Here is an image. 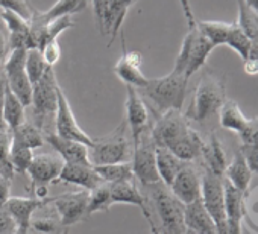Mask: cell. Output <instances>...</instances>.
Here are the masks:
<instances>
[{
  "mask_svg": "<svg viewBox=\"0 0 258 234\" xmlns=\"http://www.w3.org/2000/svg\"><path fill=\"white\" fill-rule=\"evenodd\" d=\"M137 0H106V14H105V25H103V37L109 35L111 46L118 35L121 25L124 22V17Z\"/></svg>",
  "mask_w": 258,
  "mask_h": 234,
  "instance_id": "23",
  "label": "cell"
},
{
  "mask_svg": "<svg viewBox=\"0 0 258 234\" xmlns=\"http://www.w3.org/2000/svg\"><path fill=\"white\" fill-rule=\"evenodd\" d=\"M126 125L131 134L133 143H139V140L151 133V111L146 105V100L140 96L137 88L126 85Z\"/></svg>",
  "mask_w": 258,
  "mask_h": 234,
  "instance_id": "11",
  "label": "cell"
},
{
  "mask_svg": "<svg viewBox=\"0 0 258 234\" xmlns=\"http://www.w3.org/2000/svg\"><path fill=\"white\" fill-rule=\"evenodd\" d=\"M123 41V55L114 66V73L118 76L120 81H123L126 85H131L134 88H143L146 87L149 78H146L142 72V63L143 56L139 50H126L124 49V38Z\"/></svg>",
  "mask_w": 258,
  "mask_h": 234,
  "instance_id": "16",
  "label": "cell"
},
{
  "mask_svg": "<svg viewBox=\"0 0 258 234\" xmlns=\"http://www.w3.org/2000/svg\"><path fill=\"white\" fill-rule=\"evenodd\" d=\"M43 60L46 61V64L49 67H53L62 56V49L58 43V40H50L46 44H43V47L40 49Z\"/></svg>",
  "mask_w": 258,
  "mask_h": 234,
  "instance_id": "41",
  "label": "cell"
},
{
  "mask_svg": "<svg viewBox=\"0 0 258 234\" xmlns=\"http://www.w3.org/2000/svg\"><path fill=\"white\" fill-rule=\"evenodd\" d=\"M244 4L258 14V0H244Z\"/></svg>",
  "mask_w": 258,
  "mask_h": 234,
  "instance_id": "50",
  "label": "cell"
},
{
  "mask_svg": "<svg viewBox=\"0 0 258 234\" xmlns=\"http://www.w3.org/2000/svg\"><path fill=\"white\" fill-rule=\"evenodd\" d=\"M185 164H187L185 161L178 158L169 149L157 148V169H158L160 180H161V183L166 187H170V184L173 183L175 177L181 172V169Z\"/></svg>",
  "mask_w": 258,
  "mask_h": 234,
  "instance_id": "26",
  "label": "cell"
},
{
  "mask_svg": "<svg viewBox=\"0 0 258 234\" xmlns=\"http://www.w3.org/2000/svg\"><path fill=\"white\" fill-rule=\"evenodd\" d=\"M11 134V142L20 146H25L28 149H38L41 148L46 140H44V134L41 130H38L34 124L31 122H25L22 124L19 128H16L14 131L10 133Z\"/></svg>",
  "mask_w": 258,
  "mask_h": 234,
  "instance_id": "29",
  "label": "cell"
},
{
  "mask_svg": "<svg viewBox=\"0 0 258 234\" xmlns=\"http://www.w3.org/2000/svg\"><path fill=\"white\" fill-rule=\"evenodd\" d=\"M0 8L4 11H11L25 20H31L35 11V8H32L28 0H0Z\"/></svg>",
  "mask_w": 258,
  "mask_h": 234,
  "instance_id": "40",
  "label": "cell"
},
{
  "mask_svg": "<svg viewBox=\"0 0 258 234\" xmlns=\"http://www.w3.org/2000/svg\"><path fill=\"white\" fill-rule=\"evenodd\" d=\"M201 201L210 216L213 217L217 234H226V210H225V189L223 178L208 170L202 173V195Z\"/></svg>",
  "mask_w": 258,
  "mask_h": 234,
  "instance_id": "9",
  "label": "cell"
},
{
  "mask_svg": "<svg viewBox=\"0 0 258 234\" xmlns=\"http://www.w3.org/2000/svg\"><path fill=\"white\" fill-rule=\"evenodd\" d=\"M58 88L56 75L53 67H49L44 76L34 84L32 90V108H34V125L44 131L49 117H55L58 105Z\"/></svg>",
  "mask_w": 258,
  "mask_h": 234,
  "instance_id": "7",
  "label": "cell"
},
{
  "mask_svg": "<svg viewBox=\"0 0 258 234\" xmlns=\"http://www.w3.org/2000/svg\"><path fill=\"white\" fill-rule=\"evenodd\" d=\"M184 223L187 231L195 234H217L216 223L201 199L184 205Z\"/></svg>",
  "mask_w": 258,
  "mask_h": 234,
  "instance_id": "22",
  "label": "cell"
},
{
  "mask_svg": "<svg viewBox=\"0 0 258 234\" xmlns=\"http://www.w3.org/2000/svg\"><path fill=\"white\" fill-rule=\"evenodd\" d=\"M223 178L229 184H232L237 190H240L241 193H244L249 189V184L252 180V170L249 169V166L240 151H237L232 157V161L229 164H226Z\"/></svg>",
  "mask_w": 258,
  "mask_h": 234,
  "instance_id": "25",
  "label": "cell"
},
{
  "mask_svg": "<svg viewBox=\"0 0 258 234\" xmlns=\"http://www.w3.org/2000/svg\"><path fill=\"white\" fill-rule=\"evenodd\" d=\"M225 189V210H226V234H241V223L244 216L243 195L232 184L223 178Z\"/></svg>",
  "mask_w": 258,
  "mask_h": 234,
  "instance_id": "19",
  "label": "cell"
},
{
  "mask_svg": "<svg viewBox=\"0 0 258 234\" xmlns=\"http://www.w3.org/2000/svg\"><path fill=\"white\" fill-rule=\"evenodd\" d=\"M131 166L134 178H137L142 186L151 187L161 183L157 169V146L154 145L149 133L145 134L139 140V143L134 145Z\"/></svg>",
  "mask_w": 258,
  "mask_h": 234,
  "instance_id": "10",
  "label": "cell"
},
{
  "mask_svg": "<svg viewBox=\"0 0 258 234\" xmlns=\"http://www.w3.org/2000/svg\"><path fill=\"white\" fill-rule=\"evenodd\" d=\"M187 87L188 79L184 75L172 70L166 76L149 79L146 87L137 88V91L145 100L148 99L155 112L161 115L170 109H182L187 96Z\"/></svg>",
  "mask_w": 258,
  "mask_h": 234,
  "instance_id": "2",
  "label": "cell"
},
{
  "mask_svg": "<svg viewBox=\"0 0 258 234\" xmlns=\"http://www.w3.org/2000/svg\"><path fill=\"white\" fill-rule=\"evenodd\" d=\"M11 198V180L0 175V208L5 207L7 201Z\"/></svg>",
  "mask_w": 258,
  "mask_h": 234,
  "instance_id": "45",
  "label": "cell"
},
{
  "mask_svg": "<svg viewBox=\"0 0 258 234\" xmlns=\"http://www.w3.org/2000/svg\"><path fill=\"white\" fill-rule=\"evenodd\" d=\"M31 229L37 234H66L58 217H40L32 219Z\"/></svg>",
  "mask_w": 258,
  "mask_h": 234,
  "instance_id": "39",
  "label": "cell"
},
{
  "mask_svg": "<svg viewBox=\"0 0 258 234\" xmlns=\"http://www.w3.org/2000/svg\"><path fill=\"white\" fill-rule=\"evenodd\" d=\"M149 134L157 148L169 149L185 163H191L202 155L204 139L190 127L182 111L170 109L158 115Z\"/></svg>",
  "mask_w": 258,
  "mask_h": 234,
  "instance_id": "1",
  "label": "cell"
},
{
  "mask_svg": "<svg viewBox=\"0 0 258 234\" xmlns=\"http://www.w3.org/2000/svg\"><path fill=\"white\" fill-rule=\"evenodd\" d=\"M34 155L35 154L32 149L16 145L10 139V161L16 173H26L34 160Z\"/></svg>",
  "mask_w": 258,
  "mask_h": 234,
  "instance_id": "35",
  "label": "cell"
},
{
  "mask_svg": "<svg viewBox=\"0 0 258 234\" xmlns=\"http://www.w3.org/2000/svg\"><path fill=\"white\" fill-rule=\"evenodd\" d=\"M64 164V160L56 152L34 155V160L26 172L31 178V187L50 186L52 183H56Z\"/></svg>",
  "mask_w": 258,
  "mask_h": 234,
  "instance_id": "15",
  "label": "cell"
},
{
  "mask_svg": "<svg viewBox=\"0 0 258 234\" xmlns=\"http://www.w3.org/2000/svg\"><path fill=\"white\" fill-rule=\"evenodd\" d=\"M237 26L252 43L258 41V14L244 4V0H238Z\"/></svg>",
  "mask_w": 258,
  "mask_h": 234,
  "instance_id": "31",
  "label": "cell"
},
{
  "mask_svg": "<svg viewBox=\"0 0 258 234\" xmlns=\"http://www.w3.org/2000/svg\"><path fill=\"white\" fill-rule=\"evenodd\" d=\"M17 231V225L5 207L0 208V234H13Z\"/></svg>",
  "mask_w": 258,
  "mask_h": 234,
  "instance_id": "44",
  "label": "cell"
},
{
  "mask_svg": "<svg viewBox=\"0 0 258 234\" xmlns=\"http://www.w3.org/2000/svg\"><path fill=\"white\" fill-rule=\"evenodd\" d=\"M50 202H52V198L37 199L32 196H11L7 201L5 208L14 219L17 228L31 231V222L34 219V213Z\"/></svg>",
  "mask_w": 258,
  "mask_h": 234,
  "instance_id": "17",
  "label": "cell"
},
{
  "mask_svg": "<svg viewBox=\"0 0 258 234\" xmlns=\"http://www.w3.org/2000/svg\"><path fill=\"white\" fill-rule=\"evenodd\" d=\"M58 181L82 187V190H88V192H91L93 189H96L103 183L93 164H72V163L64 164Z\"/></svg>",
  "mask_w": 258,
  "mask_h": 234,
  "instance_id": "20",
  "label": "cell"
},
{
  "mask_svg": "<svg viewBox=\"0 0 258 234\" xmlns=\"http://www.w3.org/2000/svg\"><path fill=\"white\" fill-rule=\"evenodd\" d=\"M201 158L204 160L205 170L222 177L226 169V158L223 152V146L219 140V137L213 133L210 134L208 140H204V148H202V155Z\"/></svg>",
  "mask_w": 258,
  "mask_h": 234,
  "instance_id": "24",
  "label": "cell"
},
{
  "mask_svg": "<svg viewBox=\"0 0 258 234\" xmlns=\"http://www.w3.org/2000/svg\"><path fill=\"white\" fill-rule=\"evenodd\" d=\"M25 67H26V73H28V78H29L32 85L37 84L49 69V66L46 64V61L41 56L40 49H29L26 52V64H25Z\"/></svg>",
  "mask_w": 258,
  "mask_h": 234,
  "instance_id": "36",
  "label": "cell"
},
{
  "mask_svg": "<svg viewBox=\"0 0 258 234\" xmlns=\"http://www.w3.org/2000/svg\"><path fill=\"white\" fill-rule=\"evenodd\" d=\"M185 234H195V232H191V231H187Z\"/></svg>",
  "mask_w": 258,
  "mask_h": 234,
  "instance_id": "53",
  "label": "cell"
},
{
  "mask_svg": "<svg viewBox=\"0 0 258 234\" xmlns=\"http://www.w3.org/2000/svg\"><path fill=\"white\" fill-rule=\"evenodd\" d=\"M238 151L244 157L249 169L252 173H258V146H249V145H240Z\"/></svg>",
  "mask_w": 258,
  "mask_h": 234,
  "instance_id": "43",
  "label": "cell"
},
{
  "mask_svg": "<svg viewBox=\"0 0 258 234\" xmlns=\"http://www.w3.org/2000/svg\"><path fill=\"white\" fill-rule=\"evenodd\" d=\"M133 151L131 134L123 121L111 134L93 139V145L88 148V160L93 166L129 163L133 158Z\"/></svg>",
  "mask_w": 258,
  "mask_h": 234,
  "instance_id": "4",
  "label": "cell"
},
{
  "mask_svg": "<svg viewBox=\"0 0 258 234\" xmlns=\"http://www.w3.org/2000/svg\"><path fill=\"white\" fill-rule=\"evenodd\" d=\"M29 234H37V232H29Z\"/></svg>",
  "mask_w": 258,
  "mask_h": 234,
  "instance_id": "54",
  "label": "cell"
},
{
  "mask_svg": "<svg viewBox=\"0 0 258 234\" xmlns=\"http://www.w3.org/2000/svg\"><path fill=\"white\" fill-rule=\"evenodd\" d=\"M7 78H5V73L0 70V106L4 103V97H5V91H7Z\"/></svg>",
  "mask_w": 258,
  "mask_h": 234,
  "instance_id": "49",
  "label": "cell"
},
{
  "mask_svg": "<svg viewBox=\"0 0 258 234\" xmlns=\"http://www.w3.org/2000/svg\"><path fill=\"white\" fill-rule=\"evenodd\" d=\"M55 134L67 139V140H75L79 143H84L85 146L91 148L93 145V137H90L78 124L76 117L72 111V106L69 103V99L66 93L62 91L61 85L58 88V105H56V112H55Z\"/></svg>",
  "mask_w": 258,
  "mask_h": 234,
  "instance_id": "12",
  "label": "cell"
},
{
  "mask_svg": "<svg viewBox=\"0 0 258 234\" xmlns=\"http://www.w3.org/2000/svg\"><path fill=\"white\" fill-rule=\"evenodd\" d=\"M2 115H4V121H5L10 133L26 122L23 103L16 97V94L8 87H7L4 103H2Z\"/></svg>",
  "mask_w": 258,
  "mask_h": 234,
  "instance_id": "28",
  "label": "cell"
},
{
  "mask_svg": "<svg viewBox=\"0 0 258 234\" xmlns=\"http://www.w3.org/2000/svg\"><path fill=\"white\" fill-rule=\"evenodd\" d=\"M151 229H152V234H158V229H157L155 223H151Z\"/></svg>",
  "mask_w": 258,
  "mask_h": 234,
  "instance_id": "52",
  "label": "cell"
},
{
  "mask_svg": "<svg viewBox=\"0 0 258 234\" xmlns=\"http://www.w3.org/2000/svg\"><path fill=\"white\" fill-rule=\"evenodd\" d=\"M169 190L181 204L188 205V204L201 199L202 175L198 172V169L191 163H187L181 169V172L175 177Z\"/></svg>",
  "mask_w": 258,
  "mask_h": 234,
  "instance_id": "14",
  "label": "cell"
},
{
  "mask_svg": "<svg viewBox=\"0 0 258 234\" xmlns=\"http://www.w3.org/2000/svg\"><path fill=\"white\" fill-rule=\"evenodd\" d=\"M88 195H90L88 190H79V192H69L61 196L52 198V202L58 213V219L64 229L70 228L72 225L87 217Z\"/></svg>",
  "mask_w": 258,
  "mask_h": 234,
  "instance_id": "13",
  "label": "cell"
},
{
  "mask_svg": "<svg viewBox=\"0 0 258 234\" xmlns=\"http://www.w3.org/2000/svg\"><path fill=\"white\" fill-rule=\"evenodd\" d=\"M250 44H252V41L243 34V31L237 26V23H232L231 32L226 38V46H229L235 53L240 55L241 60H244L249 53Z\"/></svg>",
  "mask_w": 258,
  "mask_h": 234,
  "instance_id": "37",
  "label": "cell"
},
{
  "mask_svg": "<svg viewBox=\"0 0 258 234\" xmlns=\"http://www.w3.org/2000/svg\"><path fill=\"white\" fill-rule=\"evenodd\" d=\"M198 28L201 32L210 40V43L217 47L222 44H226V38L231 32L232 23H225V22H196Z\"/></svg>",
  "mask_w": 258,
  "mask_h": 234,
  "instance_id": "32",
  "label": "cell"
},
{
  "mask_svg": "<svg viewBox=\"0 0 258 234\" xmlns=\"http://www.w3.org/2000/svg\"><path fill=\"white\" fill-rule=\"evenodd\" d=\"M44 140L64 160V163H72V164H91L90 160H88V146H85L84 143L62 139V137L56 136L55 133L44 134Z\"/></svg>",
  "mask_w": 258,
  "mask_h": 234,
  "instance_id": "18",
  "label": "cell"
},
{
  "mask_svg": "<svg viewBox=\"0 0 258 234\" xmlns=\"http://www.w3.org/2000/svg\"><path fill=\"white\" fill-rule=\"evenodd\" d=\"M111 202L114 204H127V205H136L142 210L143 216L148 219L149 225L154 223L152 216L149 213V208L146 207V198L140 192V189L133 181H123L117 184H111Z\"/></svg>",
  "mask_w": 258,
  "mask_h": 234,
  "instance_id": "21",
  "label": "cell"
},
{
  "mask_svg": "<svg viewBox=\"0 0 258 234\" xmlns=\"http://www.w3.org/2000/svg\"><path fill=\"white\" fill-rule=\"evenodd\" d=\"M181 4V8H182V13H184V17L188 23V28H193L196 25V19H195V14L191 11V5H190V0H179Z\"/></svg>",
  "mask_w": 258,
  "mask_h": 234,
  "instance_id": "47",
  "label": "cell"
},
{
  "mask_svg": "<svg viewBox=\"0 0 258 234\" xmlns=\"http://www.w3.org/2000/svg\"><path fill=\"white\" fill-rule=\"evenodd\" d=\"M13 234H29V231H25V229H20V228H17V231H14Z\"/></svg>",
  "mask_w": 258,
  "mask_h": 234,
  "instance_id": "51",
  "label": "cell"
},
{
  "mask_svg": "<svg viewBox=\"0 0 258 234\" xmlns=\"http://www.w3.org/2000/svg\"><path fill=\"white\" fill-rule=\"evenodd\" d=\"M244 60H249V61H252V63H255V64L258 66V41H253V43L250 44L249 53H247V56H246ZM244 60H243V61H244Z\"/></svg>",
  "mask_w": 258,
  "mask_h": 234,
  "instance_id": "48",
  "label": "cell"
},
{
  "mask_svg": "<svg viewBox=\"0 0 258 234\" xmlns=\"http://www.w3.org/2000/svg\"><path fill=\"white\" fill-rule=\"evenodd\" d=\"M90 0H58V2L50 7L47 11H41L43 19L46 22L56 19V17H64V16H73L87 8Z\"/></svg>",
  "mask_w": 258,
  "mask_h": 234,
  "instance_id": "34",
  "label": "cell"
},
{
  "mask_svg": "<svg viewBox=\"0 0 258 234\" xmlns=\"http://www.w3.org/2000/svg\"><path fill=\"white\" fill-rule=\"evenodd\" d=\"M97 175L100 180L106 184H117L123 181H133L134 172L131 161L129 163H115V164H103V166H94Z\"/></svg>",
  "mask_w": 258,
  "mask_h": 234,
  "instance_id": "30",
  "label": "cell"
},
{
  "mask_svg": "<svg viewBox=\"0 0 258 234\" xmlns=\"http://www.w3.org/2000/svg\"><path fill=\"white\" fill-rule=\"evenodd\" d=\"M112 207L111 202V184L102 183L96 189H93L88 195V207H87V217L99 213L108 211Z\"/></svg>",
  "mask_w": 258,
  "mask_h": 234,
  "instance_id": "33",
  "label": "cell"
},
{
  "mask_svg": "<svg viewBox=\"0 0 258 234\" xmlns=\"http://www.w3.org/2000/svg\"><path fill=\"white\" fill-rule=\"evenodd\" d=\"M149 189L154 208L160 219V226H157L158 234H185L184 204H181L163 183L154 184Z\"/></svg>",
  "mask_w": 258,
  "mask_h": 234,
  "instance_id": "5",
  "label": "cell"
},
{
  "mask_svg": "<svg viewBox=\"0 0 258 234\" xmlns=\"http://www.w3.org/2000/svg\"><path fill=\"white\" fill-rule=\"evenodd\" d=\"M10 41H8V32L4 25H0V64H2L8 55Z\"/></svg>",
  "mask_w": 258,
  "mask_h": 234,
  "instance_id": "46",
  "label": "cell"
},
{
  "mask_svg": "<svg viewBox=\"0 0 258 234\" xmlns=\"http://www.w3.org/2000/svg\"><path fill=\"white\" fill-rule=\"evenodd\" d=\"M217 115H219L220 127L235 134H240L249 122V119L243 114L240 106L234 100H229V99L225 100Z\"/></svg>",
  "mask_w": 258,
  "mask_h": 234,
  "instance_id": "27",
  "label": "cell"
},
{
  "mask_svg": "<svg viewBox=\"0 0 258 234\" xmlns=\"http://www.w3.org/2000/svg\"><path fill=\"white\" fill-rule=\"evenodd\" d=\"M238 136L241 139V145L258 146V117H255V119H249L246 128Z\"/></svg>",
  "mask_w": 258,
  "mask_h": 234,
  "instance_id": "42",
  "label": "cell"
},
{
  "mask_svg": "<svg viewBox=\"0 0 258 234\" xmlns=\"http://www.w3.org/2000/svg\"><path fill=\"white\" fill-rule=\"evenodd\" d=\"M226 100V87L225 82L216 75L207 72L199 79L196 90L193 93L191 103L185 111L187 121L204 124L210 121L213 115L219 114L222 105Z\"/></svg>",
  "mask_w": 258,
  "mask_h": 234,
  "instance_id": "3",
  "label": "cell"
},
{
  "mask_svg": "<svg viewBox=\"0 0 258 234\" xmlns=\"http://www.w3.org/2000/svg\"><path fill=\"white\" fill-rule=\"evenodd\" d=\"M213 49L214 46L201 32L198 25L188 28V32L182 40L181 50L176 56L173 72L181 73L187 79H190L198 70H201L205 66Z\"/></svg>",
  "mask_w": 258,
  "mask_h": 234,
  "instance_id": "6",
  "label": "cell"
},
{
  "mask_svg": "<svg viewBox=\"0 0 258 234\" xmlns=\"http://www.w3.org/2000/svg\"><path fill=\"white\" fill-rule=\"evenodd\" d=\"M73 26H75V20H73V17H70V16L56 17V19L49 20L47 25H46V43L50 41V40H58V37H59L64 31H67V29H70V28H73ZM46 43H44V44H46ZM41 47H43V46H41Z\"/></svg>",
  "mask_w": 258,
  "mask_h": 234,
  "instance_id": "38",
  "label": "cell"
},
{
  "mask_svg": "<svg viewBox=\"0 0 258 234\" xmlns=\"http://www.w3.org/2000/svg\"><path fill=\"white\" fill-rule=\"evenodd\" d=\"M26 49H13L4 61V73L7 78L8 88L16 94V97L23 103V106H31L32 90L28 73H26Z\"/></svg>",
  "mask_w": 258,
  "mask_h": 234,
  "instance_id": "8",
  "label": "cell"
}]
</instances>
